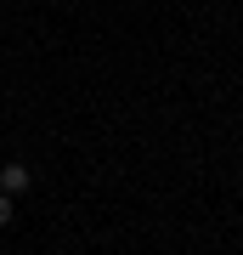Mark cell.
Segmentation results:
<instances>
[{
    "mask_svg": "<svg viewBox=\"0 0 243 255\" xmlns=\"http://www.w3.org/2000/svg\"><path fill=\"white\" fill-rule=\"evenodd\" d=\"M11 216H17V199H6V193H0V227H11Z\"/></svg>",
    "mask_w": 243,
    "mask_h": 255,
    "instance_id": "7a4b0ae2",
    "label": "cell"
},
{
    "mask_svg": "<svg viewBox=\"0 0 243 255\" xmlns=\"http://www.w3.org/2000/svg\"><path fill=\"white\" fill-rule=\"evenodd\" d=\"M28 182H34V176H28V164H17V159L0 170V193H6V199H23V193H28Z\"/></svg>",
    "mask_w": 243,
    "mask_h": 255,
    "instance_id": "6da1fadb",
    "label": "cell"
}]
</instances>
